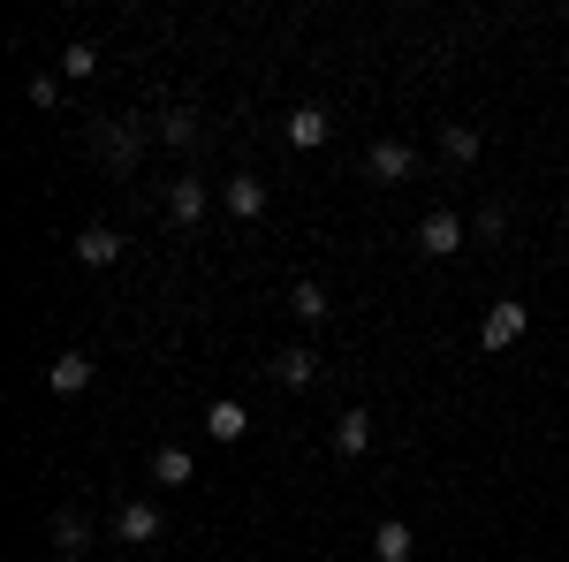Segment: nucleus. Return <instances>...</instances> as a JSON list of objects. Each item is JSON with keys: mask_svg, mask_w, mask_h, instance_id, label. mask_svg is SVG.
<instances>
[{"mask_svg": "<svg viewBox=\"0 0 569 562\" xmlns=\"http://www.w3.org/2000/svg\"><path fill=\"white\" fill-rule=\"evenodd\" d=\"M410 244H418L426 259H456V252H463V220L448 214V206H433V214L418 220V236H410Z\"/></svg>", "mask_w": 569, "mask_h": 562, "instance_id": "obj_1", "label": "nucleus"}, {"mask_svg": "<svg viewBox=\"0 0 569 562\" xmlns=\"http://www.w3.org/2000/svg\"><path fill=\"white\" fill-rule=\"evenodd\" d=\"M137 145H144V137H137V122H99V137H91V152H99L114 175L137 168Z\"/></svg>", "mask_w": 569, "mask_h": 562, "instance_id": "obj_2", "label": "nucleus"}, {"mask_svg": "<svg viewBox=\"0 0 569 562\" xmlns=\"http://www.w3.org/2000/svg\"><path fill=\"white\" fill-rule=\"evenodd\" d=\"M46 540H53V555H61V562H77V555L91 548V524H84V510H53Z\"/></svg>", "mask_w": 569, "mask_h": 562, "instance_id": "obj_3", "label": "nucleus"}, {"mask_svg": "<svg viewBox=\"0 0 569 562\" xmlns=\"http://www.w3.org/2000/svg\"><path fill=\"white\" fill-rule=\"evenodd\" d=\"M168 220H176V228H198V220H206V183H198V175H176V183H168Z\"/></svg>", "mask_w": 569, "mask_h": 562, "instance_id": "obj_4", "label": "nucleus"}, {"mask_svg": "<svg viewBox=\"0 0 569 562\" xmlns=\"http://www.w3.org/2000/svg\"><path fill=\"white\" fill-rule=\"evenodd\" d=\"M525 319H531L525 304H509V297H501V304H493V312H486L479 343H486V349H509V343H517V335H525Z\"/></svg>", "mask_w": 569, "mask_h": 562, "instance_id": "obj_5", "label": "nucleus"}, {"mask_svg": "<svg viewBox=\"0 0 569 562\" xmlns=\"http://www.w3.org/2000/svg\"><path fill=\"white\" fill-rule=\"evenodd\" d=\"M114 540H122V548H144V540H160V510H152V502H122V517H114Z\"/></svg>", "mask_w": 569, "mask_h": 562, "instance_id": "obj_6", "label": "nucleus"}, {"mask_svg": "<svg viewBox=\"0 0 569 562\" xmlns=\"http://www.w3.org/2000/svg\"><path fill=\"white\" fill-rule=\"evenodd\" d=\"M46 388H53V395H84L91 388V357H84V349L53 357V365H46Z\"/></svg>", "mask_w": 569, "mask_h": 562, "instance_id": "obj_7", "label": "nucleus"}, {"mask_svg": "<svg viewBox=\"0 0 569 562\" xmlns=\"http://www.w3.org/2000/svg\"><path fill=\"white\" fill-rule=\"evenodd\" d=\"M77 259H84V266H114V259H122V236H114L107 220H91L84 236H77Z\"/></svg>", "mask_w": 569, "mask_h": 562, "instance_id": "obj_8", "label": "nucleus"}, {"mask_svg": "<svg viewBox=\"0 0 569 562\" xmlns=\"http://www.w3.org/2000/svg\"><path fill=\"white\" fill-rule=\"evenodd\" d=\"M410 168H418V152H410V145H395V137L372 145V175H380V183H402Z\"/></svg>", "mask_w": 569, "mask_h": 562, "instance_id": "obj_9", "label": "nucleus"}, {"mask_svg": "<svg viewBox=\"0 0 569 562\" xmlns=\"http://www.w3.org/2000/svg\"><path fill=\"white\" fill-rule=\"evenodd\" d=\"M206 433H213V441H243V433H251V418H243V403H236V395H220L213 411H206Z\"/></svg>", "mask_w": 569, "mask_h": 562, "instance_id": "obj_10", "label": "nucleus"}, {"mask_svg": "<svg viewBox=\"0 0 569 562\" xmlns=\"http://www.w3.org/2000/svg\"><path fill=\"white\" fill-rule=\"evenodd\" d=\"M228 214H236V220H259L266 214V183H259V175H236V183H228Z\"/></svg>", "mask_w": 569, "mask_h": 562, "instance_id": "obj_11", "label": "nucleus"}, {"mask_svg": "<svg viewBox=\"0 0 569 562\" xmlns=\"http://www.w3.org/2000/svg\"><path fill=\"white\" fill-rule=\"evenodd\" d=\"M327 130H335V122H327L319 107H297V115H289V145H297V152H311V145H327Z\"/></svg>", "mask_w": 569, "mask_h": 562, "instance_id": "obj_12", "label": "nucleus"}, {"mask_svg": "<svg viewBox=\"0 0 569 562\" xmlns=\"http://www.w3.org/2000/svg\"><path fill=\"white\" fill-rule=\"evenodd\" d=\"M365 441H372V418L365 411H342L335 418V456H365Z\"/></svg>", "mask_w": 569, "mask_h": 562, "instance_id": "obj_13", "label": "nucleus"}, {"mask_svg": "<svg viewBox=\"0 0 569 562\" xmlns=\"http://www.w3.org/2000/svg\"><path fill=\"white\" fill-rule=\"evenodd\" d=\"M311 373H319V357H311L305 343H297V349H281V357H273V381H281V388H305Z\"/></svg>", "mask_w": 569, "mask_h": 562, "instance_id": "obj_14", "label": "nucleus"}, {"mask_svg": "<svg viewBox=\"0 0 569 562\" xmlns=\"http://www.w3.org/2000/svg\"><path fill=\"white\" fill-rule=\"evenodd\" d=\"M372 562H410V524L388 517L380 532H372Z\"/></svg>", "mask_w": 569, "mask_h": 562, "instance_id": "obj_15", "label": "nucleus"}, {"mask_svg": "<svg viewBox=\"0 0 569 562\" xmlns=\"http://www.w3.org/2000/svg\"><path fill=\"white\" fill-rule=\"evenodd\" d=\"M190 472H198V464H190V448H160V456H152V479H160V486H182Z\"/></svg>", "mask_w": 569, "mask_h": 562, "instance_id": "obj_16", "label": "nucleus"}, {"mask_svg": "<svg viewBox=\"0 0 569 562\" xmlns=\"http://www.w3.org/2000/svg\"><path fill=\"white\" fill-rule=\"evenodd\" d=\"M440 152H448V160H479V130H471V122H448V130H440Z\"/></svg>", "mask_w": 569, "mask_h": 562, "instance_id": "obj_17", "label": "nucleus"}, {"mask_svg": "<svg viewBox=\"0 0 569 562\" xmlns=\"http://www.w3.org/2000/svg\"><path fill=\"white\" fill-rule=\"evenodd\" d=\"M289 312H297V319H327V289H319V282H297V289H289Z\"/></svg>", "mask_w": 569, "mask_h": 562, "instance_id": "obj_18", "label": "nucleus"}, {"mask_svg": "<svg viewBox=\"0 0 569 562\" xmlns=\"http://www.w3.org/2000/svg\"><path fill=\"white\" fill-rule=\"evenodd\" d=\"M160 137H168V145H190V137H198V115H190V107H168V115H160Z\"/></svg>", "mask_w": 569, "mask_h": 562, "instance_id": "obj_19", "label": "nucleus"}, {"mask_svg": "<svg viewBox=\"0 0 569 562\" xmlns=\"http://www.w3.org/2000/svg\"><path fill=\"white\" fill-rule=\"evenodd\" d=\"M91 69H99V53H91V46H69V53H61V77H91Z\"/></svg>", "mask_w": 569, "mask_h": 562, "instance_id": "obj_20", "label": "nucleus"}, {"mask_svg": "<svg viewBox=\"0 0 569 562\" xmlns=\"http://www.w3.org/2000/svg\"><path fill=\"white\" fill-rule=\"evenodd\" d=\"M501 228H509V214H501V206H486V214L471 220V236H479V244H493V236H501Z\"/></svg>", "mask_w": 569, "mask_h": 562, "instance_id": "obj_21", "label": "nucleus"}, {"mask_svg": "<svg viewBox=\"0 0 569 562\" xmlns=\"http://www.w3.org/2000/svg\"><path fill=\"white\" fill-rule=\"evenodd\" d=\"M31 99H39V107H61V77L39 69V77H31Z\"/></svg>", "mask_w": 569, "mask_h": 562, "instance_id": "obj_22", "label": "nucleus"}]
</instances>
